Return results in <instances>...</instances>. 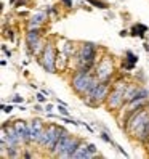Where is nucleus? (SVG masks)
I'll use <instances>...</instances> for the list:
<instances>
[{"mask_svg":"<svg viewBox=\"0 0 149 159\" xmlns=\"http://www.w3.org/2000/svg\"><path fill=\"white\" fill-rule=\"evenodd\" d=\"M99 82V79L95 76V72H80V71H74L72 77H71V87L72 90L77 93L80 98H83L85 95L96 87V84Z\"/></svg>","mask_w":149,"mask_h":159,"instance_id":"1","label":"nucleus"},{"mask_svg":"<svg viewBox=\"0 0 149 159\" xmlns=\"http://www.w3.org/2000/svg\"><path fill=\"white\" fill-rule=\"evenodd\" d=\"M98 60V45L93 43V42H83L79 47V52H77V57H76V68L79 66H91L95 68L96 66V61Z\"/></svg>","mask_w":149,"mask_h":159,"instance_id":"2","label":"nucleus"},{"mask_svg":"<svg viewBox=\"0 0 149 159\" xmlns=\"http://www.w3.org/2000/svg\"><path fill=\"white\" fill-rule=\"evenodd\" d=\"M111 89H112V82H98L96 87L93 89L88 95H85L82 98V101L85 105L91 106V108H96L99 105H106V98L109 95Z\"/></svg>","mask_w":149,"mask_h":159,"instance_id":"3","label":"nucleus"},{"mask_svg":"<svg viewBox=\"0 0 149 159\" xmlns=\"http://www.w3.org/2000/svg\"><path fill=\"white\" fill-rule=\"evenodd\" d=\"M63 129L64 127L59 125V124H46V127H45L43 134H42V137H40L37 145H39L40 148H43V149H46V151L51 154L55 146H56V143H58L59 137H61Z\"/></svg>","mask_w":149,"mask_h":159,"instance_id":"4","label":"nucleus"},{"mask_svg":"<svg viewBox=\"0 0 149 159\" xmlns=\"http://www.w3.org/2000/svg\"><path fill=\"white\" fill-rule=\"evenodd\" d=\"M56 53H58V48L55 47V43L50 42V40H46L42 55L37 58L39 64L46 72H50V74L58 72V69H56Z\"/></svg>","mask_w":149,"mask_h":159,"instance_id":"5","label":"nucleus"},{"mask_svg":"<svg viewBox=\"0 0 149 159\" xmlns=\"http://www.w3.org/2000/svg\"><path fill=\"white\" fill-rule=\"evenodd\" d=\"M95 76L101 80V82H112V76L116 72V64H114V60L112 57L109 55H104L101 57L95 66Z\"/></svg>","mask_w":149,"mask_h":159,"instance_id":"6","label":"nucleus"},{"mask_svg":"<svg viewBox=\"0 0 149 159\" xmlns=\"http://www.w3.org/2000/svg\"><path fill=\"white\" fill-rule=\"evenodd\" d=\"M127 105V100H125V90H120V89H111L109 95L106 98V106L107 111H119V109H124V106Z\"/></svg>","mask_w":149,"mask_h":159,"instance_id":"7","label":"nucleus"},{"mask_svg":"<svg viewBox=\"0 0 149 159\" xmlns=\"http://www.w3.org/2000/svg\"><path fill=\"white\" fill-rule=\"evenodd\" d=\"M72 134L69 132V130H66V129H63V132H61V137H59V140H58V143H56V146H55V149H53V153H51V156H55V157H61L64 153L68 151V148H69V143H71V140H72Z\"/></svg>","mask_w":149,"mask_h":159,"instance_id":"8","label":"nucleus"},{"mask_svg":"<svg viewBox=\"0 0 149 159\" xmlns=\"http://www.w3.org/2000/svg\"><path fill=\"white\" fill-rule=\"evenodd\" d=\"M13 127L16 130V134L20 135L23 145L26 146H31L32 145V138H31V130H29V122H26V120H15L13 122Z\"/></svg>","mask_w":149,"mask_h":159,"instance_id":"9","label":"nucleus"},{"mask_svg":"<svg viewBox=\"0 0 149 159\" xmlns=\"http://www.w3.org/2000/svg\"><path fill=\"white\" fill-rule=\"evenodd\" d=\"M45 124L42 122L40 119H32L31 122H29V130H31V138H32V143H39V140L43 134V130H45Z\"/></svg>","mask_w":149,"mask_h":159,"instance_id":"10","label":"nucleus"},{"mask_svg":"<svg viewBox=\"0 0 149 159\" xmlns=\"http://www.w3.org/2000/svg\"><path fill=\"white\" fill-rule=\"evenodd\" d=\"M48 13H46L45 10H39V11H35L29 20H27V29H32V27H42L46 20H48Z\"/></svg>","mask_w":149,"mask_h":159,"instance_id":"11","label":"nucleus"},{"mask_svg":"<svg viewBox=\"0 0 149 159\" xmlns=\"http://www.w3.org/2000/svg\"><path fill=\"white\" fill-rule=\"evenodd\" d=\"M40 39H42L40 27H32V29H27V31H26V48L31 50Z\"/></svg>","mask_w":149,"mask_h":159,"instance_id":"12","label":"nucleus"},{"mask_svg":"<svg viewBox=\"0 0 149 159\" xmlns=\"http://www.w3.org/2000/svg\"><path fill=\"white\" fill-rule=\"evenodd\" d=\"M71 64V58L68 57L63 50L58 48V53H56V69L58 71H66Z\"/></svg>","mask_w":149,"mask_h":159,"instance_id":"13","label":"nucleus"},{"mask_svg":"<svg viewBox=\"0 0 149 159\" xmlns=\"http://www.w3.org/2000/svg\"><path fill=\"white\" fill-rule=\"evenodd\" d=\"M83 143V140L82 138H79V137H72V140H71V143H69V148H68V151L64 153L61 157H66V159H72L74 157V154H76V151L79 149V146Z\"/></svg>","mask_w":149,"mask_h":159,"instance_id":"14","label":"nucleus"},{"mask_svg":"<svg viewBox=\"0 0 149 159\" xmlns=\"http://www.w3.org/2000/svg\"><path fill=\"white\" fill-rule=\"evenodd\" d=\"M61 50L66 53L71 60H72V58H76V57H77V52H79V48L76 47V43H74L72 40H68V39H63Z\"/></svg>","mask_w":149,"mask_h":159,"instance_id":"15","label":"nucleus"},{"mask_svg":"<svg viewBox=\"0 0 149 159\" xmlns=\"http://www.w3.org/2000/svg\"><path fill=\"white\" fill-rule=\"evenodd\" d=\"M146 32H149L147 26L139 24V23H138V24H133L132 29H130V35H132V37H139V39H144Z\"/></svg>","mask_w":149,"mask_h":159,"instance_id":"16","label":"nucleus"},{"mask_svg":"<svg viewBox=\"0 0 149 159\" xmlns=\"http://www.w3.org/2000/svg\"><path fill=\"white\" fill-rule=\"evenodd\" d=\"M91 157H93V154L90 153L87 143H82L76 151V154H74V159H91Z\"/></svg>","mask_w":149,"mask_h":159,"instance_id":"17","label":"nucleus"},{"mask_svg":"<svg viewBox=\"0 0 149 159\" xmlns=\"http://www.w3.org/2000/svg\"><path fill=\"white\" fill-rule=\"evenodd\" d=\"M136 140H138V142L141 143V145H144V146H146V145L149 143V120L146 122V125L143 127L141 134H139V137H138Z\"/></svg>","mask_w":149,"mask_h":159,"instance_id":"18","label":"nucleus"},{"mask_svg":"<svg viewBox=\"0 0 149 159\" xmlns=\"http://www.w3.org/2000/svg\"><path fill=\"white\" fill-rule=\"evenodd\" d=\"M99 138L103 140L104 143H109V145H112V146L116 148V143H114V140H112V137L109 135V132H107V130H103V132H99Z\"/></svg>","mask_w":149,"mask_h":159,"instance_id":"19","label":"nucleus"},{"mask_svg":"<svg viewBox=\"0 0 149 159\" xmlns=\"http://www.w3.org/2000/svg\"><path fill=\"white\" fill-rule=\"evenodd\" d=\"M125 61L130 63V64H136V63H138V55H135L133 52L127 50V52H125Z\"/></svg>","mask_w":149,"mask_h":159,"instance_id":"20","label":"nucleus"},{"mask_svg":"<svg viewBox=\"0 0 149 159\" xmlns=\"http://www.w3.org/2000/svg\"><path fill=\"white\" fill-rule=\"evenodd\" d=\"M88 2H90L93 7L99 8V10H107V8H109V5L104 2V0H88Z\"/></svg>","mask_w":149,"mask_h":159,"instance_id":"21","label":"nucleus"},{"mask_svg":"<svg viewBox=\"0 0 149 159\" xmlns=\"http://www.w3.org/2000/svg\"><path fill=\"white\" fill-rule=\"evenodd\" d=\"M58 113L61 114V116H69V109H68V105H59L58 103Z\"/></svg>","mask_w":149,"mask_h":159,"instance_id":"22","label":"nucleus"},{"mask_svg":"<svg viewBox=\"0 0 149 159\" xmlns=\"http://www.w3.org/2000/svg\"><path fill=\"white\" fill-rule=\"evenodd\" d=\"M35 100L39 101V103H46V95H45L43 92H39V93L35 95Z\"/></svg>","mask_w":149,"mask_h":159,"instance_id":"23","label":"nucleus"},{"mask_svg":"<svg viewBox=\"0 0 149 159\" xmlns=\"http://www.w3.org/2000/svg\"><path fill=\"white\" fill-rule=\"evenodd\" d=\"M87 145H88V149H90V153L93 154V157L98 156V148H96L95 145H93V143H87Z\"/></svg>","mask_w":149,"mask_h":159,"instance_id":"24","label":"nucleus"},{"mask_svg":"<svg viewBox=\"0 0 149 159\" xmlns=\"http://www.w3.org/2000/svg\"><path fill=\"white\" fill-rule=\"evenodd\" d=\"M2 111H3V113H7V114H10L11 111H13V106L11 105H2Z\"/></svg>","mask_w":149,"mask_h":159,"instance_id":"25","label":"nucleus"},{"mask_svg":"<svg viewBox=\"0 0 149 159\" xmlns=\"http://www.w3.org/2000/svg\"><path fill=\"white\" fill-rule=\"evenodd\" d=\"M2 52H3V55H5L7 58H11V52H10V50L7 48V45H5V43L2 45Z\"/></svg>","mask_w":149,"mask_h":159,"instance_id":"26","label":"nucleus"},{"mask_svg":"<svg viewBox=\"0 0 149 159\" xmlns=\"http://www.w3.org/2000/svg\"><path fill=\"white\" fill-rule=\"evenodd\" d=\"M26 5H27V0H16V3H15L13 7L21 8V7H26Z\"/></svg>","mask_w":149,"mask_h":159,"instance_id":"27","label":"nucleus"},{"mask_svg":"<svg viewBox=\"0 0 149 159\" xmlns=\"http://www.w3.org/2000/svg\"><path fill=\"white\" fill-rule=\"evenodd\" d=\"M23 101H24V98L20 97V95H15V97H13V103H18V105H21Z\"/></svg>","mask_w":149,"mask_h":159,"instance_id":"28","label":"nucleus"},{"mask_svg":"<svg viewBox=\"0 0 149 159\" xmlns=\"http://www.w3.org/2000/svg\"><path fill=\"white\" fill-rule=\"evenodd\" d=\"M61 2L66 8H72V0H61Z\"/></svg>","mask_w":149,"mask_h":159,"instance_id":"29","label":"nucleus"},{"mask_svg":"<svg viewBox=\"0 0 149 159\" xmlns=\"http://www.w3.org/2000/svg\"><path fill=\"white\" fill-rule=\"evenodd\" d=\"M45 111H46V113H51V111H53V105H51V103H46Z\"/></svg>","mask_w":149,"mask_h":159,"instance_id":"30","label":"nucleus"},{"mask_svg":"<svg viewBox=\"0 0 149 159\" xmlns=\"http://www.w3.org/2000/svg\"><path fill=\"white\" fill-rule=\"evenodd\" d=\"M116 148H117V151H119L120 154H124V156H128V154H127V153L124 151V148H122V146H119V145H116Z\"/></svg>","mask_w":149,"mask_h":159,"instance_id":"31","label":"nucleus"},{"mask_svg":"<svg viewBox=\"0 0 149 159\" xmlns=\"http://www.w3.org/2000/svg\"><path fill=\"white\" fill-rule=\"evenodd\" d=\"M128 34H130V31H127V29H122V31L119 32V35H120V37H125V35H128Z\"/></svg>","mask_w":149,"mask_h":159,"instance_id":"32","label":"nucleus"},{"mask_svg":"<svg viewBox=\"0 0 149 159\" xmlns=\"http://www.w3.org/2000/svg\"><path fill=\"white\" fill-rule=\"evenodd\" d=\"M34 111H39V113H40V111H45V109H42L40 105H35V106H34Z\"/></svg>","mask_w":149,"mask_h":159,"instance_id":"33","label":"nucleus"},{"mask_svg":"<svg viewBox=\"0 0 149 159\" xmlns=\"http://www.w3.org/2000/svg\"><path fill=\"white\" fill-rule=\"evenodd\" d=\"M42 92L45 93V95H46V97H48V95H53V93H51L50 90H46V89H42Z\"/></svg>","mask_w":149,"mask_h":159,"instance_id":"34","label":"nucleus"},{"mask_svg":"<svg viewBox=\"0 0 149 159\" xmlns=\"http://www.w3.org/2000/svg\"><path fill=\"white\" fill-rule=\"evenodd\" d=\"M23 157H27V159H29V157H32V154H31L29 151H26V153L23 154Z\"/></svg>","mask_w":149,"mask_h":159,"instance_id":"35","label":"nucleus"},{"mask_svg":"<svg viewBox=\"0 0 149 159\" xmlns=\"http://www.w3.org/2000/svg\"><path fill=\"white\" fill-rule=\"evenodd\" d=\"M10 3H11V5H15V3H16V0H10Z\"/></svg>","mask_w":149,"mask_h":159,"instance_id":"36","label":"nucleus"},{"mask_svg":"<svg viewBox=\"0 0 149 159\" xmlns=\"http://www.w3.org/2000/svg\"><path fill=\"white\" fill-rule=\"evenodd\" d=\"M104 2H106V0H104Z\"/></svg>","mask_w":149,"mask_h":159,"instance_id":"37","label":"nucleus"}]
</instances>
